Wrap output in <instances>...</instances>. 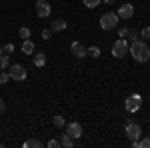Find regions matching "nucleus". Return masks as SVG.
I'll return each instance as SVG.
<instances>
[{"label": "nucleus", "instance_id": "1", "mask_svg": "<svg viewBox=\"0 0 150 148\" xmlns=\"http://www.w3.org/2000/svg\"><path fill=\"white\" fill-rule=\"evenodd\" d=\"M128 52L132 54V58H134L136 62H146V60H150V48H148V44H146L144 40H140V38L130 44Z\"/></svg>", "mask_w": 150, "mask_h": 148}, {"label": "nucleus", "instance_id": "2", "mask_svg": "<svg viewBox=\"0 0 150 148\" xmlns=\"http://www.w3.org/2000/svg\"><path fill=\"white\" fill-rule=\"evenodd\" d=\"M118 22H120V18H118L116 12H106V14H102V18H100V28L106 30V32H110V30L118 28Z\"/></svg>", "mask_w": 150, "mask_h": 148}, {"label": "nucleus", "instance_id": "3", "mask_svg": "<svg viewBox=\"0 0 150 148\" xmlns=\"http://www.w3.org/2000/svg\"><path fill=\"white\" fill-rule=\"evenodd\" d=\"M140 106H142V96L140 94H130L126 98V104H124V108H126V112H130V114H134V112H138L140 110Z\"/></svg>", "mask_w": 150, "mask_h": 148}, {"label": "nucleus", "instance_id": "4", "mask_svg": "<svg viewBox=\"0 0 150 148\" xmlns=\"http://www.w3.org/2000/svg\"><path fill=\"white\" fill-rule=\"evenodd\" d=\"M128 42L124 40V38H118L114 44H112V56L114 58H124L128 54Z\"/></svg>", "mask_w": 150, "mask_h": 148}, {"label": "nucleus", "instance_id": "5", "mask_svg": "<svg viewBox=\"0 0 150 148\" xmlns=\"http://www.w3.org/2000/svg\"><path fill=\"white\" fill-rule=\"evenodd\" d=\"M8 74H10V80H18V82H22L26 80V68H24L22 64H12L8 66Z\"/></svg>", "mask_w": 150, "mask_h": 148}, {"label": "nucleus", "instance_id": "6", "mask_svg": "<svg viewBox=\"0 0 150 148\" xmlns=\"http://www.w3.org/2000/svg\"><path fill=\"white\" fill-rule=\"evenodd\" d=\"M140 134H142L140 124H136V122H128V124H126V136H128L130 142H132V140H138Z\"/></svg>", "mask_w": 150, "mask_h": 148}, {"label": "nucleus", "instance_id": "7", "mask_svg": "<svg viewBox=\"0 0 150 148\" xmlns=\"http://www.w3.org/2000/svg\"><path fill=\"white\" fill-rule=\"evenodd\" d=\"M50 12H52V8H50V4H48L46 0H36V14L40 18H48Z\"/></svg>", "mask_w": 150, "mask_h": 148}, {"label": "nucleus", "instance_id": "8", "mask_svg": "<svg viewBox=\"0 0 150 148\" xmlns=\"http://www.w3.org/2000/svg\"><path fill=\"white\" fill-rule=\"evenodd\" d=\"M116 14H118V18H120V20H128V18H132V16H134V6H132L130 2H128V4H122V6L118 8Z\"/></svg>", "mask_w": 150, "mask_h": 148}, {"label": "nucleus", "instance_id": "9", "mask_svg": "<svg viewBox=\"0 0 150 148\" xmlns=\"http://www.w3.org/2000/svg\"><path fill=\"white\" fill-rule=\"evenodd\" d=\"M66 134H70L74 140L80 138L82 136V126L78 124V122H68V124H66Z\"/></svg>", "mask_w": 150, "mask_h": 148}, {"label": "nucleus", "instance_id": "10", "mask_svg": "<svg viewBox=\"0 0 150 148\" xmlns=\"http://www.w3.org/2000/svg\"><path fill=\"white\" fill-rule=\"evenodd\" d=\"M70 52L76 58H84L86 56V46L82 44V42H72V44H70Z\"/></svg>", "mask_w": 150, "mask_h": 148}, {"label": "nucleus", "instance_id": "11", "mask_svg": "<svg viewBox=\"0 0 150 148\" xmlns=\"http://www.w3.org/2000/svg\"><path fill=\"white\" fill-rule=\"evenodd\" d=\"M66 20H62V18H54L52 22H50V30L52 32H62V30H66Z\"/></svg>", "mask_w": 150, "mask_h": 148}, {"label": "nucleus", "instance_id": "12", "mask_svg": "<svg viewBox=\"0 0 150 148\" xmlns=\"http://www.w3.org/2000/svg\"><path fill=\"white\" fill-rule=\"evenodd\" d=\"M20 48H22V52L26 54V56H32V54H34V48H36V46H34V42L28 38V40H24V42H22V46H20Z\"/></svg>", "mask_w": 150, "mask_h": 148}, {"label": "nucleus", "instance_id": "13", "mask_svg": "<svg viewBox=\"0 0 150 148\" xmlns=\"http://www.w3.org/2000/svg\"><path fill=\"white\" fill-rule=\"evenodd\" d=\"M60 146L72 148V146H74V138L70 136V134H66V132H64V134H62V136H60Z\"/></svg>", "mask_w": 150, "mask_h": 148}, {"label": "nucleus", "instance_id": "14", "mask_svg": "<svg viewBox=\"0 0 150 148\" xmlns=\"http://www.w3.org/2000/svg\"><path fill=\"white\" fill-rule=\"evenodd\" d=\"M44 64H46V54H44V52H36L34 54V66L40 68V66H44Z\"/></svg>", "mask_w": 150, "mask_h": 148}, {"label": "nucleus", "instance_id": "15", "mask_svg": "<svg viewBox=\"0 0 150 148\" xmlns=\"http://www.w3.org/2000/svg\"><path fill=\"white\" fill-rule=\"evenodd\" d=\"M10 66V54H0V68L6 70Z\"/></svg>", "mask_w": 150, "mask_h": 148}, {"label": "nucleus", "instance_id": "16", "mask_svg": "<svg viewBox=\"0 0 150 148\" xmlns=\"http://www.w3.org/2000/svg\"><path fill=\"white\" fill-rule=\"evenodd\" d=\"M40 146H42V142L36 140V138H30V140L24 142V148H40Z\"/></svg>", "mask_w": 150, "mask_h": 148}, {"label": "nucleus", "instance_id": "17", "mask_svg": "<svg viewBox=\"0 0 150 148\" xmlns=\"http://www.w3.org/2000/svg\"><path fill=\"white\" fill-rule=\"evenodd\" d=\"M86 56L98 58V56H100V48H98V46H90V48H86Z\"/></svg>", "mask_w": 150, "mask_h": 148}, {"label": "nucleus", "instance_id": "18", "mask_svg": "<svg viewBox=\"0 0 150 148\" xmlns=\"http://www.w3.org/2000/svg\"><path fill=\"white\" fill-rule=\"evenodd\" d=\"M52 122H54V126H56V128H64V116L56 114V116L52 118Z\"/></svg>", "mask_w": 150, "mask_h": 148}, {"label": "nucleus", "instance_id": "19", "mask_svg": "<svg viewBox=\"0 0 150 148\" xmlns=\"http://www.w3.org/2000/svg\"><path fill=\"white\" fill-rule=\"evenodd\" d=\"M100 2H102V0H82V4H84L86 8H96Z\"/></svg>", "mask_w": 150, "mask_h": 148}, {"label": "nucleus", "instance_id": "20", "mask_svg": "<svg viewBox=\"0 0 150 148\" xmlns=\"http://www.w3.org/2000/svg\"><path fill=\"white\" fill-rule=\"evenodd\" d=\"M18 34H20V38H24V40H28V38H30V28H26V26H22Z\"/></svg>", "mask_w": 150, "mask_h": 148}, {"label": "nucleus", "instance_id": "21", "mask_svg": "<svg viewBox=\"0 0 150 148\" xmlns=\"http://www.w3.org/2000/svg\"><path fill=\"white\" fill-rule=\"evenodd\" d=\"M140 38H144V40H150V26H144V28L140 30Z\"/></svg>", "mask_w": 150, "mask_h": 148}, {"label": "nucleus", "instance_id": "22", "mask_svg": "<svg viewBox=\"0 0 150 148\" xmlns=\"http://www.w3.org/2000/svg\"><path fill=\"white\" fill-rule=\"evenodd\" d=\"M12 52H14V44H10V42H8V44L2 46V54H12Z\"/></svg>", "mask_w": 150, "mask_h": 148}, {"label": "nucleus", "instance_id": "23", "mask_svg": "<svg viewBox=\"0 0 150 148\" xmlns=\"http://www.w3.org/2000/svg\"><path fill=\"white\" fill-rule=\"evenodd\" d=\"M10 80V74L8 72H0V84H6Z\"/></svg>", "mask_w": 150, "mask_h": 148}, {"label": "nucleus", "instance_id": "24", "mask_svg": "<svg viewBox=\"0 0 150 148\" xmlns=\"http://www.w3.org/2000/svg\"><path fill=\"white\" fill-rule=\"evenodd\" d=\"M128 36H130V40L134 42V40H138V38H140V32H136V30H128Z\"/></svg>", "mask_w": 150, "mask_h": 148}, {"label": "nucleus", "instance_id": "25", "mask_svg": "<svg viewBox=\"0 0 150 148\" xmlns=\"http://www.w3.org/2000/svg\"><path fill=\"white\" fill-rule=\"evenodd\" d=\"M118 36H120V38L128 36V28H126V26H120V28H118Z\"/></svg>", "mask_w": 150, "mask_h": 148}, {"label": "nucleus", "instance_id": "26", "mask_svg": "<svg viewBox=\"0 0 150 148\" xmlns=\"http://www.w3.org/2000/svg\"><path fill=\"white\" fill-rule=\"evenodd\" d=\"M140 146L142 148H150V138H142V140H140Z\"/></svg>", "mask_w": 150, "mask_h": 148}, {"label": "nucleus", "instance_id": "27", "mask_svg": "<svg viewBox=\"0 0 150 148\" xmlns=\"http://www.w3.org/2000/svg\"><path fill=\"white\" fill-rule=\"evenodd\" d=\"M42 38L44 40H50L52 38V30H42Z\"/></svg>", "mask_w": 150, "mask_h": 148}, {"label": "nucleus", "instance_id": "28", "mask_svg": "<svg viewBox=\"0 0 150 148\" xmlns=\"http://www.w3.org/2000/svg\"><path fill=\"white\" fill-rule=\"evenodd\" d=\"M48 146L50 148H58L60 146V140H48Z\"/></svg>", "mask_w": 150, "mask_h": 148}, {"label": "nucleus", "instance_id": "29", "mask_svg": "<svg viewBox=\"0 0 150 148\" xmlns=\"http://www.w3.org/2000/svg\"><path fill=\"white\" fill-rule=\"evenodd\" d=\"M4 108H6V104H4V100H2V98H0V114L4 112Z\"/></svg>", "mask_w": 150, "mask_h": 148}, {"label": "nucleus", "instance_id": "30", "mask_svg": "<svg viewBox=\"0 0 150 148\" xmlns=\"http://www.w3.org/2000/svg\"><path fill=\"white\" fill-rule=\"evenodd\" d=\"M102 2H106V4H114L116 0H102Z\"/></svg>", "mask_w": 150, "mask_h": 148}, {"label": "nucleus", "instance_id": "31", "mask_svg": "<svg viewBox=\"0 0 150 148\" xmlns=\"http://www.w3.org/2000/svg\"><path fill=\"white\" fill-rule=\"evenodd\" d=\"M0 54H2V46H0Z\"/></svg>", "mask_w": 150, "mask_h": 148}, {"label": "nucleus", "instance_id": "32", "mask_svg": "<svg viewBox=\"0 0 150 148\" xmlns=\"http://www.w3.org/2000/svg\"><path fill=\"white\" fill-rule=\"evenodd\" d=\"M0 148H2V142H0Z\"/></svg>", "mask_w": 150, "mask_h": 148}]
</instances>
